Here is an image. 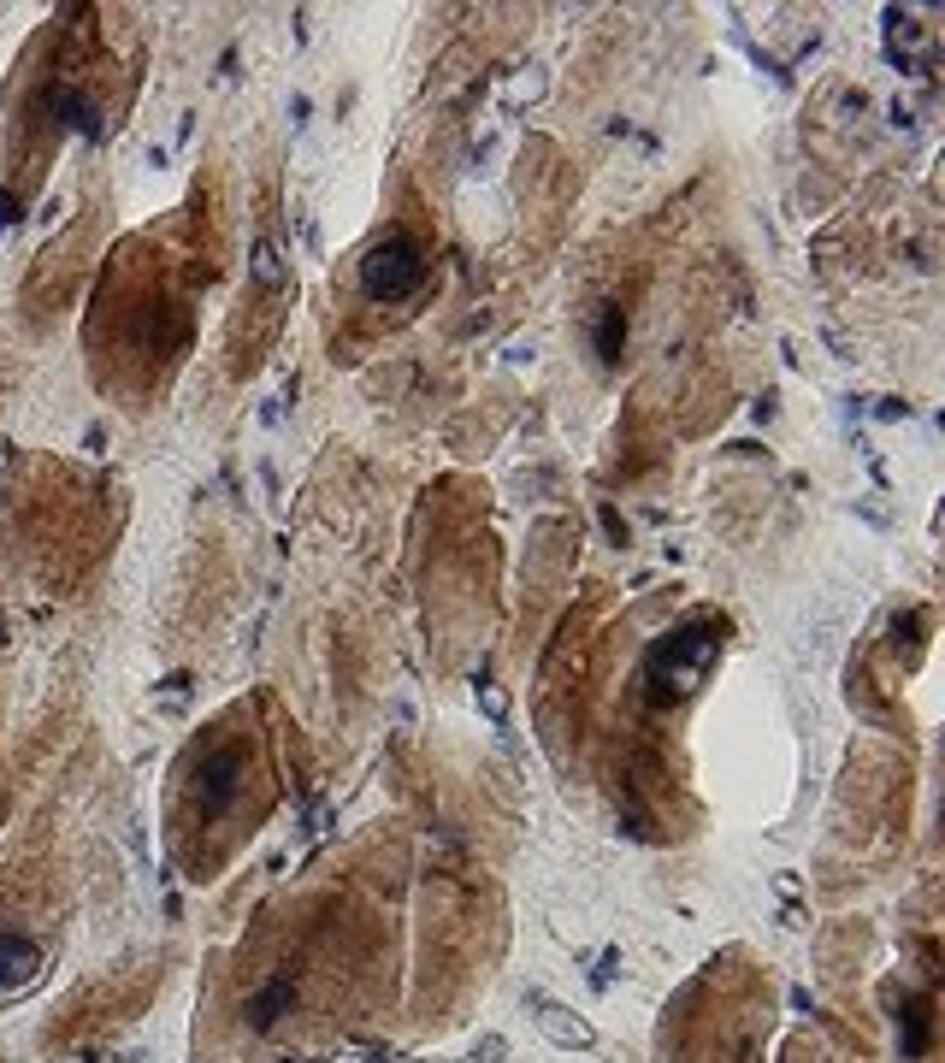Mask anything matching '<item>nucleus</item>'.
<instances>
[{
    "mask_svg": "<svg viewBox=\"0 0 945 1063\" xmlns=\"http://www.w3.org/2000/svg\"><path fill=\"white\" fill-rule=\"evenodd\" d=\"M538 1022H544V1034L561 1040V1045H586L591 1040V1028L586 1022H567V1010H556V1004H538Z\"/></svg>",
    "mask_w": 945,
    "mask_h": 1063,
    "instance_id": "obj_5",
    "label": "nucleus"
},
{
    "mask_svg": "<svg viewBox=\"0 0 945 1063\" xmlns=\"http://www.w3.org/2000/svg\"><path fill=\"white\" fill-rule=\"evenodd\" d=\"M30 969H36V946H24V939H0V987L24 981Z\"/></svg>",
    "mask_w": 945,
    "mask_h": 1063,
    "instance_id": "obj_4",
    "label": "nucleus"
},
{
    "mask_svg": "<svg viewBox=\"0 0 945 1063\" xmlns=\"http://www.w3.org/2000/svg\"><path fill=\"white\" fill-rule=\"evenodd\" d=\"M0 639H7V627H0Z\"/></svg>",
    "mask_w": 945,
    "mask_h": 1063,
    "instance_id": "obj_7",
    "label": "nucleus"
},
{
    "mask_svg": "<svg viewBox=\"0 0 945 1063\" xmlns=\"http://www.w3.org/2000/svg\"><path fill=\"white\" fill-rule=\"evenodd\" d=\"M621 343H627V319H621V307H609V314H603V331H597V355L615 361V355H621Z\"/></svg>",
    "mask_w": 945,
    "mask_h": 1063,
    "instance_id": "obj_6",
    "label": "nucleus"
},
{
    "mask_svg": "<svg viewBox=\"0 0 945 1063\" xmlns=\"http://www.w3.org/2000/svg\"><path fill=\"white\" fill-rule=\"evenodd\" d=\"M196 798L208 815L231 810V803L243 798V750H213V757L196 768Z\"/></svg>",
    "mask_w": 945,
    "mask_h": 1063,
    "instance_id": "obj_3",
    "label": "nucleus"
},
{
    "mask_svg": "<svg viewBox=\"0 0 945 1063\" xmlns=\"http://www.w3.org/2000/svg\"><path fill=\"white\" fill-rule=\"evenodd\" d=\"M426 249L414 236H385V243L367 249V261H360V290H367L372 302H408L426 290Z\"/></svg>",
    "mask_w": 945,
    "mask_h": 1063,
    "instance_id": "obj_1",
    "label": "nucleus"
},
{
    "mask_svg": "<svg viewBox=\"0 0 945 1063\" xmlns=\"http://www.w3.org/2000/svg\"><path fill=\"white\" fill-rule=\"evenodd\" d=\"M715 632L710 627H697V632H674L668 644H657V656H650V692L657 697H668V692H692L697 685V674L710 667V656H715Z\"/></svg>",
    "mask_w": 945,
    "mask_h": 1063,
    "instance_id": "obj_2",
    "label": "nucleus"
}]
</instances>
